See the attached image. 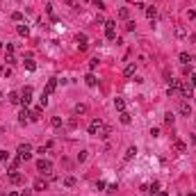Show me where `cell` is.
I'll return each mask as SVG.
<instances>
[{
    "instance_id": "1",
    "label": "cell",
    "mask_w": 196,
    "mask_h": 196,
    "mask_svg": "<svg viewBox=\"0 0 196 196\" xmlns=\"http://www.w3.org/2000/svg\"><path fill=\"white\" fill-rule=\"evenodd\" d=\"M37 171H39V174H43V176H50V174H53V162L41 157V160L37 162Z\"/></svg>"
},
{
    "instance_id": "2",
    "label": "cell",
    "mask_w": 196,
    "mask_h": 196,
    "mask_svg": "<svg viewBox=\"0 0 196 196\" xmlns=\"http://www.w3.org/2000/svg\"><path fill=\"white\" fill-rule=\"evenodd\" d=\"M105 37L109 39V41L116 39V23L114 21H105Z\"/></svg>"
},
{
    "instance_id": "3",
    "label": "cell",
    "mask_w": 196,
    "mask_h": 196,
    "mask_svg": "<svg viewBox=\"0 0 196 196\" xmlns=\"http://www.w3.org/2000/svg\"><path fill=\"white\" fill-rule=\"evenodd\" d=\"M18 157L23 160V162L32 157V146H30V144H21V146H18Z\"/></svg>"
},
{
    "instance_id": "4",
    "label": "cell",
    "mask_w": 196,
    "mask_h": 196,
    "mask_svg": "<svg viewBox=\"0 0 196 196\" xmlns=\"http://www.w3.org/2000/svg\"><path fill=\"white\" fill-rule=\"evenodd\" d=\"M180 96L185 98V100H189V98L194 96V87L189 82H180Z\"/></svg>"
},
{
    "instance_id": "5",
    "label": "cell",
    "mask_w": 196,
    "mask_h": 196,
    "mask_svg": "<svg viewBox=\"0 0 196 196\" xmlns=\"http://www.w3.org/2000/svg\"><path fill=\"white\" fill-rule=\"evenodd\" d=\"M30 103H32V87H25V89L21 91V105L27 107Z\"/></svg>"
},
{
    "instance_id": "6",
    "label": "cell",
    "mask_w": 196,
    "mask_h": 196,
    "mask_svg": "<svg viewBox=\"0 0 196 196\" xmlns=\"http://www.w3.org/2000/svg\"><path fill=\"white\" fill-rule=\"evenodd\" d=\"M103 128H105V123H103L100 119H94V121L89 123V135H98Z\"/></svg>"
},
{
    "instance_id": "7",
    "label": "cell",
    "mask_w": 196,
    "mask_h": 196,
    "mask_svg": "<svg viewBox=\"0 0 196 196\" xmlns=\"http://www.w3.org/2000/svg\"><path fill=\"white\" fill-rule=\"evenodd\" d=\"M55 89H57V78H50V80H48V84H46V89H43V94H46V96H50Z\"/></svg>"
},
{
    "instance_id": "8",
    "label": "cell",
    "mask_w": 196,
    "mask_h": 196,
    "mask_svg": "<svg viewBox=\"0 0 196 196\" xmlns=\"http://www.w3.org/2000/svg\"><path fill=\"white\" fill-rule=\"evenodd\" d=\"M9 182H11V185H21V182H23V176L18 174V171H9Z\"/></svg>"
},
{
    "instance_id": "9",
    "label": "cell",
    "mask_w": 196,
    "mask_h": 196,
    "mask_svg": "<svg viewBox=\"0 0 196 196\" xmlns=\"http://www.w3.org/2000/svg\"><path fill=\"white\" fill-rule=\"evenodd\" d=\"M178 112H180L182 116H189V114H192V105H189L187 100H182V103H180V107H178Z\"/></svg>"
},
{
    "instance_id": "10",
    "label": "cell",
    "mask_w": 196,
    "mask_h": 196,
    "mask_svg": "<svg viewBox=\"0 0 196 196\" xmlns=\"http://www.w3.org/2000/svg\"><path fill=\"white\" fill-rule=\"evenodd\" d=\"M135 71H137V64H135V62H130V64H125V68H123V76L125 78H132V76H135Z\"/></svg>"
},
{
    "instance_id": "11",
    "label": "cell",
    "mask_w": 196,
    "mask_h": 196,
    "mask_svg": "<svg viewBox=\"0 0 196 196\" xmlns=\"http://www.w3.org/2000/svg\"><path fill=\"white\" fill-rule=\"evenodd\" d=\"M18 121H21V123H27V121H30V109H27V107H23V109H21Z\"/></svg>"
},
{
    "instance_id": "12",
    "label": "cell",
    "mask_w": 196,
    "mask_h": 196,
    "mask_svg": "<svg viewBox=\"0 0 196 196\" xmlns=\"http://www.w3.org/2000/svg\"><path fill=\"white\" fill-rule=\"evenodd\" d=\"M73 114H76V116H80V114H87V105H84V103H78V105L73 107Z\"/></svg>"
},
{
    "instance_id": "13",
    "label": "cell",
    "mask_w": 196,
    "mask_h": 196,
    "mask_svg": "<svg viewBox=\"0 0 196 196\" xmlns=\"http://www.w3.org/2000/svg\"><path fill=\"white\" fill-rule=\"evenodd\" d=\"M180 62H182V66H189L194 62V57L189 55V53H180Z\"/></svg>"
},
{
    "instance_id": "14",
    "label": "cell",
    "mask_w": 196,
    "mask_h": 196,
    "mask_svg": "<svg viewBox=\"0 0 196 196\" xmlns=\"http://www.w3.org/2000/svg\"><path fill=\"white\" fill-rule=\"evenodd\" d=\"M78 46L80 50H87V34H78Z\"/></svg>"
},
{
    "instance_id": "15",
    "label": "cell",
    "mask_w": 196,
    "mask_h": 196,
    "mask_svg": "<svg viewBox=\"0 0 196 196\" xmlns=\"http://www.w3.org/2000/svg\"><path fill=\"white\" fill-rule=\"evenodd\" d=\"M16 32H18V34H21V37H27V34H30V27H27V25H25V23H21V25H18V27H16Z\"/></svg>"
},
{
    "instance_id": "16",
    "label": "cell",
    "mask_w": 196,
    "mask_h": 196,
    "mask_svg": "<svg viewBox=\"0 0 196 196\" xmlns=\"http://www.w3.org/2000/svg\"><path fill=\"white\" fill-rule=\"evenodd\" d=\"M114 107H116L119 112H125V100L123 98H114Z\"/></svg>"
},
{
    "instance_id": "17",
    "label": "cell",
    "mask_w": 196,
    "mask_h": 196,
    "mask_svg": "<svg viewBox=\"0 0 196 196\" xmlns=\"http://www.w3.org/2000/svg\"><path fill=\"white\" fill-rule=\"evenodd\" d=\"M119 18H121V21H128V18H130V9H128V7H121V9H119Z\"/></svg>"
},
{
    "instance_id": "18",
    "label": "cell",
    "mask_w": 196,
    "mask_h": 196,
    "mask_svg": "<svg viewBox=\"0 0 196 196\" xmlns=\"http://www.w3.org/2000/svg\"><path fill=\"white\" fill-rule=\"evenodd\" d=\"M135 155H137V148H135V146H130L128 151H125V157H123V160H125V162H130V160L135 157Z\"/></svg>"
},
{
    "instance_id": "19",
    "label": "cell",
    "mask_w": 196,
    "mask_h": 196,
    "mask_svg": "<svg viewBox=\"0 0 196 196\" xmlns=\"http://www.w3.org/2000/svg\"><path fill=\"white\" fill-rule=\"evenodd\" d=\"M84 82H87L89 87H96V82H98V80H96V76H94V73H87V78H84Z\"/></svg>"
},
{
    "instance_id": "20",
    "label": "cell",
    "mask_w": 196,
    "mask_h": 196,
    "mask_svg": "<svg viewBox=\"0 0 196 196\" xmlns=\"http://www.w3.org/2000/svg\"><path fill=\"white\" fill-rule=\"evenodd\" d=\"M119 119H121V123H123V125H130V121H132L128 112H121V114H119Z\"/></svg>"
},
{
    "instance_id": "21",
    "label": "cell",
    "mask_w": 196,
    "mask_h": 196,
    "mask_svg": "<svg viewBox=\"0 0 196 196\" xmlns=\"http://www.w3.org/2000/svg\"><path fill=\"white\" fill-rule=\"evenodd\" d=\"M34 189L43 192V189H48V182H46V180H34Z\"/></svg>"
},
{
    "instance_id": "22",
    "label": "cell",
    "mask_w": 196,
    "mask_h": 196,
    "mask_svg": "<svg viewBox=\"0 0 196 196\" xmlns=\"http://www.w3.org/2000/svg\"><path fill=\"white\" fill-rule=\"evenodd\" d=\"M146 16L151 21H155V16H157V7H146Z\"/></svg>"
},
{
    "instance_id": "23",
    "label": "cell",
    "mask_w": 196,
    "mask_h": 196,
    "mask_svg": "<svg viewBox=\"0 0 196 196\" xmlns=\"http://www.w3.org/2000/svg\"><path fill=\"white\" fill-rule=\"evenodd\" d=\"M64 185H66V187H76V185H78V180H76L73 176H66V178H64Z\"/></svg>"
},
{
    "instance_id": "24",
    "label": "cell",
    "mask_w": 196,
    "mask_h": 196,
    "mask_svg": "<svg viewBox=\"0 0 196 196\" xmlns=\"http://www.w3.org/2000/svg\"><path fill=\"white\" fill-rule=\"evenodd\" d=\"M148 192H151V194H157V192H160V182H157V180H153L151 185H148Z\"/></svg>"
},
{
    "instance_id": "25",
    "label": "cell",
    "mask_w": 196,
    "mask_h": 196,
    "mask_svg": "<svg viewBox=\"0 0 196 196\" xmlns=\"http://www.w3.org/2000/svg\"><path fill=\"white\" fill-rule=\"evenodd\" d=\"M9 103H14V105H18V103H21V96L16 94V91H11V94H9Z\"/></svg>"
},
{
    "instance_id": "26",
    "label": "cell",
    "mask_w": 196,
    "mask_h": 196,
    "mask_svg": "<svg viewBox=\"0 0 196 196\" xmlns=\"http://www.w3.org/2000/svg\"><path fill=\"white\" fill-rule=\"evenodd\" d=\"M25 68H27V71H34V68H37V64H34L32 57H27V59H25Z\"/></svg>"
},
{
    "instance_id": "27",
    "label": "cell",
    "mask_w": 196,
    "mask_h": 196,
    "mask_svg": "<svg viewBox=\"0 0 196 196\" xmlns=\"http://www.w3.org/2000/svg\"><path fill=\"white\" fill-rule=\"evenodd\" d=\"M174 146H176V151H178V153H185V151H187V146H185L182 141H178V139H176V144H174Z\"/></svg>"
},
{
    "instance_id": "28",
    "label": "cell",
    "mask_w": 196,
    "mask_h": 196,
    "mask_svg": "<svg viewBox=\"0 0 196 196\" xmlns=\"http://www.w3.org/2000/svg\"><path fill=\"white\" fill-rule=\"evenodd\" d=\"M109 132H112V130H109L107 125H105V128H103L100 132H98V137H100V139H107V137H109Z\"/></svg>"
},
{
    "instance_id": "29",
    "label": "cell",
    "mask_w": 196,
    "mask_h": 196,
    "mask_svg": "<svg viewBox=\"0 0 196 196\" xmlns=\"http://www.w3.org/2000/svg\"><path fill=\"white\" fill-rule=\"evenodd\" d=\"M185 34H187V30H185L182 25H178V27H176V37H180V39H182Z\"/></svg>"
},
{
    "instance_id": "30",
    "label": "cell",
    "mask_w": 196,
    "mask_h": 196,
    "mask_svg": "<svg viewBox=\"0 0 196 196\" xmlns=\"http://www.w3.org/2000/svg\"><path fill=\"white\" fill-rule=\"evenodd\" d=\"M50 125H53V128H62V119H59V116H53Z\"/></svg>"
},
{
    "instance_id": "31",
    "label": "cell",
    "mask_w": 196,
    "mask_h": 196,
    "mask_svg": "<svg viewBox=\"0 0 196 196\" xmlns=\"http://www.w3.org/2000/svg\"><path fill=\"white\" fill-rule=\"evenodd\" d=\"M164 121H166V125H174V121H176V116H174V114H166V116H164Z\"/></svg>"
},
{
    "instance_id": "32",
    "label": "cell",
    "mask_w": 196,
    "mask_h": 196,
    "mask_svg": "<svg viewBox=\"0 0 196 196\" xmlns=\"http://www.w3.org/2000/svg\"><path fill=\"white\" fill-rule=\"evenodd\" d=\"M11 18H14L16 23H21V21H23V14H21V11H14V14H11Z\"/></svg>"
},
{
    "instance_id": "33",
    "label": "cell",
    "mask_w": 196,
    "mask_h": 196,
    "mask_svg": "<svg viewBox=\"0 0 196 196\" xmlns=\"http://www.w3.org/2000/svg\"><path fill=\"white\" fill-rule=\"evenodd\" d=\"M5 62H7V66H11V64L16 62V57H14V55H5Z\"/></svg>"
},
{
    "instance_id": "34",
    "label": "cell",
    "mask_w": 196,
    "mask_h": 196,
    "mask_svg": "<svg viewBox=\"0 0 196 196\" xmlns=\"http://www.w3.org/2000/svg\"><path fill=\"white\" fill-rule=\"evenodd\" d=\"M84 160H87V151H80L78 153V162H84Z\"/></svg>"
},
{
    "instance_id": "35",
    "label": "cell",
    "mask_w": 196,
    "mask_h": 196,
    "mask_svg": "<svg viewBox=\"0 0 196 196\" xmlns=\"http://www.w3.org/2000/svg\"><path fill=\"white\" fill-rule=\"evenodd\" d=\"M5 55H14V43H7V48H5Z\"/></svg>"
},
{
    "instance_id": "36",
    "label": "cell",
    "mask_w": 196,
    "mask_h": 196,
    "mask_svg": "<svg viewBox=\"0 0 196 196\" xmlns=\"http://www.w3.org/2000/svg\"><path fill=\"white\" fill-rule=\"evenodd\" d=\"M39 103H41V107H46V105H48V96H46V94H41V98H39Z\"/></svg>"
},
{
    "instance_id": "37",
    "label": "cell",
    "mask_w": 196,
    "mask_h": 196,
    "mask_svg": "<svg viewBox=\"0 0 196 196\" xmlns=\"http://www.w3.org/2000/svg\"><path fill=\"white\" fill-rule=\"evenodd\" d=\"M94 7H98V9H105V2H103V0H94Z\"/></svg>"
},
{
    "instance_id": "38",
    "label": "cell",
    "mask_w": 196,
    "mask_h": 196,
    "mask_svg": "<svg viewBox=\"0 0 196 196\" xmlns=\"http://www.w3.org/2000/svg\"><path fill=\"white\" fill-rule=\"evenodd\" d=\"M125 30H128V32L135 30V21H128V23H125Z\"/></svg>"
},
{
    "instance_id": "39",
    "label": "cell",
    "mask_w": 196,
    "mask_h": 196,
    "mask_svg": "<svg viewBox=\"0 0 196 196\" xmlns=\"http://www.w3.org/2000/svg\"><path fill=\"white\" fill-rule=\"evenodd\" d=\"M0 160H2V162H7V160H9V153H7V151H0Z\"/></svg>"
},
{
    "instance_id": "40",
    "label": "cell",
    "mask_w": 196,
    "mask_h": 196,
    "mask_svg": "<svg viewBox=\"0 0 196 196\" xmlns=\"http://www.w3.org/2000/svg\"><path fill=\"white\" fill-rule=\"evenodd\" d=\"M116 189H119V185H116V182H114V185H109V187H107V192H109V194H114V192H116Z\"/></svg>"
},
{
    "instance_id": "41",
    "label": "cell",
    "mask_w": 196,
    "mask_h": 196,
    "mask_svg": "<svg viewBox=\"0 0 196 196\" xmlns=\"http://www.w3.org/2000/svg\"><path fill=\"white\" fill-rule=\"evenodd\" d=\"M187 18H189V21L196 18V11H194V9H187Z\"/></svg>"
},
{
    "instance_id": "42",
    "label": "cell",
    "mask_w": 196,
    "mask_h": 196,
    "mask_svg": "<svg viewBox=\"0 0 196 196\" xmlns=\"http://www.w3.org/2000/svg\"><path fill=\"white\" fill-rule=\"evenodd\" d=\"M96 187H98V189H105L107 185H105V180H98V182H96Z\"/></svg>"
},
{
    "instance_id": "43",
    "label": "cell",
    "mask_w": 196,
    "mask_h": 196,
    "mask_svg": "<svg viewBox=\"0 0 196 196\" xmlns=\"http://www.w3.org/2000/svg\"><path fill=\"white\" fill-rule=\"evenodd\" d=\"M96 66H98V59H91V62H89V68H91V71H94Z\"/></svg>"
},
{
    "instance_id": "44",
    "label": "cell",
    "mask_w": 196,
    "mask_h": 196,
    "mask_svg": "<svg viewBox=\"0 0 196 196\" xmlns=\"http://www.w3.org/2000/svg\"><path fill=\"white\" fill-rule=\"evenodd\" d=\"M189 84H192V87L196 89V73H192V82H189Z\"/></svg>"
},
{
    "instance_id": "45",
    "label": "cell",
    "mask_w": 196,
    "mask_h": 196,
    "mask_svg": "<svg viewBox=\"0 0 196 196\" xmlns=\"http://www.w3.org/2000/svg\"><path fill=\"white\" fill-rule=\"evenodd\" d=\"M157 196H169V192H164V189H160V192H157Z\"/></svg>"
},
{
    "instance_id": "46",
    "label": "cell",
    "mask_w": 196,
    "mask_h": 196,
    "mask_svg": "<svg viewBox=\"0 0 196 196\" xmlns=\"http://www.w3.org/2000/svg\"><path fill=\"white\" fill-rule=\"evenodd\" d=\"M7 196H21V194H18V192H9Z\"/></svg>"
},
{
    "instance_id": "47",
    "label": "cell",
    "mask_w": 196,
    "mask_h": 196,
    "mask_svg": "<svg viewBox=\"0 0 196 196\" xmlns=\"http://www.w3.org/2000/svg\"><path fill=\"white\" fill-rule=\"evenodd\" d=\"M189 39H192V41L196 43V32H194V34H192V37H189Z\"/></svg>"
},
{
    "instance_id": "48",
    "label": "cell",
    "mask_w": 196,
    "mask_h": 196,
    "mask_svg": "<svg viewBox=\"0 0 196 196\" xmlns=\"http://www.w3.org/2000/svg\"><path fill=\"white\" fill-rule=\"evenodd\" d=\"M192 144H194V146H196V135H192Z\"/></svg>"
},
{
    "instance_id": "49",
    "label": "cell",
    "mask_w": 196,
    "mask_h": 196,
    "mask_svg": "<svg viewBox=\"0 0 196 196\" xmlns=\"http://www.w3.org/2000/svg\"><path fill=\"white\" fill-rule=\"evenodd\" d=\"M187 196H196V194H187Z\"/></svg>"
},
{
    "instance_id": "50",
    "label": "cell",
    "mask_w": 196,
    "mask_h": 196,
    "mask_svg": "<svg viewBox=\"0 0 196 196\" xmlns=\"http://www.w3.org/2000/svg\"><path fill=\"white\" fill-rule=\"evenodd\" d=\"M0 98H2V94H0Z\"/></svg>"
}]
</instances>
